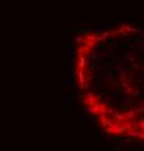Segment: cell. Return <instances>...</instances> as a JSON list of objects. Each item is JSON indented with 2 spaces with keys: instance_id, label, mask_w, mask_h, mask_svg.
<instances>
[{
  "instance_id": "8992f818",
  "label": "cell",
  "mask_w": 144,
  "mask_h": 151,
  "mask_svg": "<svg viewBox=\"0 0 144 151\" xmlns=\"http://www.w3.org/2000/svg\"><path fill=\"white\" fill-rule=\"evenodd\" d=\"M134 87H131V86H128V87H127V89L125 90H124V93H125V94H132V93H134Z\"/></svg>"
},
{
  "instance_id": "6da1fadb",
  "label": "cell",
  "mask_w": 144,
  "mask_h": 151,
  "mask_svg": "<svg viewBox=\"0 0 144 151\" xmlns=\"http://www.w3.org/2000/svg\"><path fill=\"white\" fill-rule=\"evenodd\" d=\"M98 102H99V100H98V94H95L93 92H90V90L85 92V102H83L85 106H93V105H96Z\"/></svg>"
},
{
  "instance_id": "30bf717a",
  "label": "cell",
  "mask_w": 144,
  "mask_h": 151,
  "mask_svg": "<svg viewBox=\"0 0 144 151\" xmlns=\"http://www.w3.org/2000/svg\"><path fill=\"white\" fill-rule=\"evenodd\" d=\"M95 31L100 32V31H102V25H95Z\"/></svg>"
},
{
  "instance_id": "52a82bcc",
  "label": "cell",
  "mask_w": 144,
  "mask_h": 151,
  "mask_svg": "<svg viewBox=\"0 0 144 151\" xmlns=\"http://www.w3.org/2000/svg\"><path fill=\"white\" fill-rule=\"evenodd\" d=\"M89 32H90L89 28H81V34H83V36H87L89 35Z\"/></svg>"
},
{
  "instance_id": "277c9868",
  "label": "cell",
  "mask_w": 144,
  "mask_h": 151,
  "mask_svg": "<svg viewBox=\"0 0 144 151\" xmlns=\"http://www.w3.org/2000/svg\"><path fill=\"white\" fill-rule=\"evenodd\" d=\"M125 58H127V61L135 62V55L132 54V51H127V52H125Z\"/></svg>"
},
{
  "instance_id": "8fae6325",
  "label": "cell",
  "mask_w": 144,
  "mask_h": 151,
  "mask_svg": "<svg viewBox=\"0 0 144 151\" xmlns=\"http://www.w3.org/2000/svg\"><path fill=\"white\" fill-rule=\"evenodd\" d=\"M106 28H115V23H106Z\"/></svg>"
},
{
  "instance_id": "7c38bea8",
  "label": "cell",
  "mask_w": 144,
  "mask_h": 151,
  "mask_svg": "<svg viewBox=\"0 0 144 151\" xmlns=\"http://www.w3.org/2000/svg\"><path fill=\"white\" fill-rule=\"evenodd\" d=\"M143 86H144V83H143Z\"/></svg>"
},
{
  "instance_id": "9c48e42d",
  "label": "cell",
  "mask_w": 144,
  "mask_h": 151,
  "mask_svg": "<svg viewBox=\"0 0 144 151\" xmlns=\"http://www.w3.org/2000/svg\"><path fill=\"white\" fill-rule=\"evenodd\" d=\"M132 96H134V98H141V92L135 89V90H134V93H132Z\"/></svg>"
},
{
  "instance_id": "5b68a950",
  "label": "cell",
  "mask_w": 144,
  "mask_h": 151,
  "mask_svg": "<svg viewBox=\"0 0 144 151\" xmlns=\"http://www.w3.org/2000/svg\"><path fill=\"white\" fill-rule=\"evenodd\" d=\"M76 44H79L81 47V45H85V36L83 35H77L76 36Z\"/></svg>"
},
{
  "instance_id": "3957f363",
  "label": "cell",
  "mask_w": 144,
  "mask_h": 151,
  "mask_svg": "<svg viewBox=\"0 0 144 151\" xmlns=\"http://www.w3.org/2000/svg\"><path fill=\"white\" fill-rule=\"evenodd\" d=\"M124 115H125V121H130V122H135V121L138 119L137 118V112L134 111V109H127V111H124Z\"/></svg>"
},
{
  "instance_id": "ba28073f",
  "label": "cell",
  "mask_w": 144,
  "mask_h": 151,
  "mask_svg": "<svg viewBox=\"0 0 144 151\" xmlns=\"http://www.w3.org/2000/svg\"><path fill=\"white\" fill-rule=\"evenodd\" d=\"M115 138H117V137H114V135H108V134H106V135L104 137V139H105V141H112V139H115Z\"/></svg>"
},
{
  "instance_id": "7a4b0ae2",
  "label": "cell",
  "mask_w": 144,
  "mask_h": 151,
  "mask_svg": "<svg viewBox=\"0 0 144 151\" xmlns=\"http://www.w3.org/2000/svg\"><path fill=\"white\" fill-rule=\"evenodd\" d=\"M76 66H77V68L81 70V71L87 70V55H77Z\"/></svg>"
}]
</instances>
